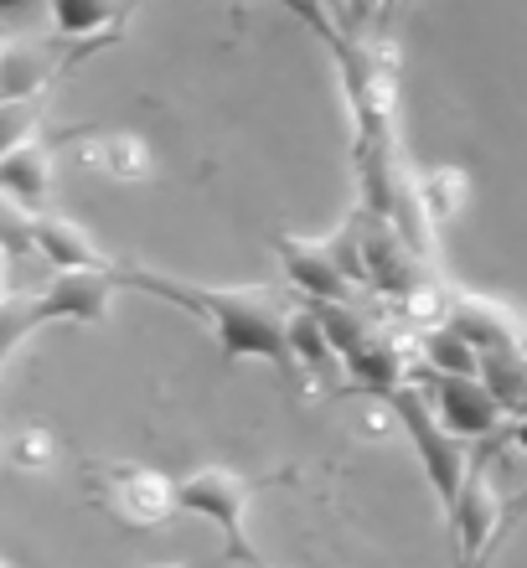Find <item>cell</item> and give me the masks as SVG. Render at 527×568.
<instances>
[{
  "instance_id": "6da1fadb",
  "label": "cell",
  "mask_w": 527,
  "mask_h": 568,
  "mask_svg": "<svg viewBox=\"0 0 527 568\" xmlns=\"http://www.w3.org/2000/svg\"><path fill=\"white\" fill-rule=\"evenodd\" d=\"M124 284L130 290H145L155 300H171L186 315L207 321L212 336H217V357L223 367L254 357L270 362L285 383H301V362H295V346H290V311L285 300L264 290V284H192V280H166V274L145 270V264H124Z\"/></svg>"
},
{
  "instance_id": "8992f818",
  "label": "cell",
  "mask_w": 527,
  "mask_h": 568,
  "mask_svg": "<svg viewBox=\"0 0 527 568\" xmlns=\"http://www.w3.org/2000/svg\"><path fill=\"white\" fill-rule=\"evenodd\" d=\"M274 254H280V264H285L290 284H295L311 305H326V300H357V280H352L347 264L336 258L332 243H311V239H290V233H280V239H274Z\"/></svg>"
},
{
  "instance_id": "52a82bcc",
  "label": "cell",
  "mask_w": 527,
  "mask_h": 568,
  "mask_svg": "<svg viewBox=\"0 0 527 568\" xmlns=\"http://www.w3.org/2000/svg\"><path fill=\"white\" fill-rule=\"evenodd\" d=\"M429 398H435L439 419L450 424L460 439H491L507 419V408L486 377H455V373H429Z\"/></svg>"
},
{
  "instance_id": "4fadbf2b",
  "label": "cell",
  "mask_w": 527,
  "mask_h": 568,
  "mask_svg": "<svg viewBox=\"0 0 527 568\" xmlns=\"http://www.w3.org/2000/svg\"><path fill=\"white\" fill-rule=\"evenodd\" d=\"M290 346H295L301 373H311L316 383H332L336 373H347V362H342V352L332 346V336H326V326H321V315L311 305L295 311V321H290Z\"/></svg>"
},
{
  "instance_id": "5bb4252c",
  "label": "cell",
  "mask_w": 527,
  "mask_h": 568,
  "mask_svg": "<svg viewBox=\"0 0 527 568\" xmlns=\"http://www.w3.org/2000/svg\"><path fill=\"white\" fill-rule=\"evenodd\" d=\"M52 11V31L58 42H78V37H93V31H109L124 16V0H47Z\"/></svg>"
},
{
  "instance_id": "30bf717a",
  "label": "cell",
  "mask_w": 527,
  "mask_h": 568,
  "mask_svg": "<svg viewBox=\"0 0 527 568\" xmlns=\"http://www.w3.org/2000/svg\"><path fill=\"white\" fill-rule=\"evenodd\" d=\"M37 258H47L52 270H120L124 274L120 258H109L73 217H58V212H37Z\"/></svg>"
},
{
  "instance_id": "7a4b0ae2",
  "label": "cell",
  "mask_w": 527,
  "mask_h": 568,
  "mask_svg": "<svg viewBox=\"0 0 527 568\" xmlns=\"http://www.w3.org/2000/svg\"><path fill=\"white\" fill-rule=\"evenodd\" d=\"M383 408H393V419L404 424L408 445H414V455H419V465H424V480H429V491H435L439 511H445V523H450L455 507H460V491L470 486V470H476L466 455V439L439 419L435 398H429L419 383H404L398 393H388Z\"/></svg>"
},
{
  "instance_id": "5b68a950",
  "label": "cell",
  "mask_w": 527,
  "mask_h": 568,
  "mask_svg": "<svg viewBox=\"0 0 527 568\" xmlns=\"http://www.w3.org/2000/svg\"><path fill=\"white\" fill-rule=\"evenodd\" d=\"M104 507L120 517L124 527H161L171 511H181L176 480H166L161 470H145V465H104Z\"/></svg>"
},
{
  "instance_id": "9c48e42d",
  "label": "cell",
  "mask_w": 527,
  "mask_h": 568,
  "mask_svg": "<svg viewBox=\"0 0 527 568\" xmlns=\"http://www.w3.org/2000/svg\"><path fill=\"white\" fill-rule=\"evenodd\" d=\"M445 321H450L455 331H466L470 342L482 346V352H523L527 342V326L517 321L507 305H497V300H482V295H460L445 305Z\"/></svg>"
},
{
  "instance_id": "277c9868",
  "label": "cell",
  "mask_w": 527,
  "mask_h": 568,
  "mask_svg": "<svg viewBox=\"0 0 527 568\" xmlns=\"http://www.w3.org/2000/svg\"><path fill=\"white\" fill-rule=\"evenodd\" d=\"M254 480L227 470V465H202L192 476L176 480V496H181V511H196L207 517L217 532H223V564H239V568H274L270 558L254 548L249 538V501H254Z\"/></svg>"
},
{
  "instance_id": "ba28073f",
  "label": "cell",
  "mask_w": 527,
  "mask_h": 568,
  "mask_svg": "<svg viewBox=\"0 0 527 568\" xmlns=\"http://www.w3.org/2000/svg\"><path fill=\"white\" fill-rule=\"evenodd\" d=\"M347 377H352V393L377 398V404H383L388 393H398L404 383H414L404 342H398L388 326H373V336L352 352V357H347Z\"/></svg>"
},
{
  "instance_id": "3957f363",
  "label": "cell",
  "mask_w": 527,
  "mask_h": 568,
  "mask_svg": "<svg viewBox=\"0 0 527 568\" xmlns=\"http://www.w3.org/2000/svg\"><path fill=\"white\" fill-rule=\"evenodd\" d=\"M124 290L120 270H58L31 300H6V352L21 346L31 326H52V321H78V326H104L114 311V295Z\"/></svg>"
},
{
  "instance_id": "7c38bea8",
  "label": "cell",
  "mask_w": 527,
  "mask_h": 568,
  "mask_svg": "<svg viewBox=\"0 0 527 568\" xmlns=\"http://www.w3.org/2000/svg\"><path fill=\"white\" fill-rule=\"evenodd\" d=\"M419 362L429 373H455V377H482L486 352L470 342L466 331H455L450 321H429L419 331Z\"/></svg>"
},
{
  "instance_id": "9a60e30c",
  "label": "cell",
  "mask_w": 527,
  "mask_h": 568,
  "mask_svg": "<svg viewBox=\"0 0 527 568\" xmlns=\"http://www.w3.org/2000/svg\"><path fill=\"white\" fill-rule=\"evenodd\" d=\"M21 439H27V449H16V460H27V465H47V460H52V439H47V434L27 429Z\"/></svg>"
},
{
  "instance_id": "8fae6325",
  "label": "cell",
  "mask_w": 527,
  "mask_h": 568,
  "mask_svg": "<svg viewBox=\"0 0 527 568\" xmlns=\"http://www.w3.org/2000/svg\"><path fill=\"white\" fill-rule=\"evenodd\" d=\"M0 186L11 202H21L27 212H47V196H52V150L42 135L21 140V145L6 150L0 161Z\"/></svg>"
}]
</instances>
